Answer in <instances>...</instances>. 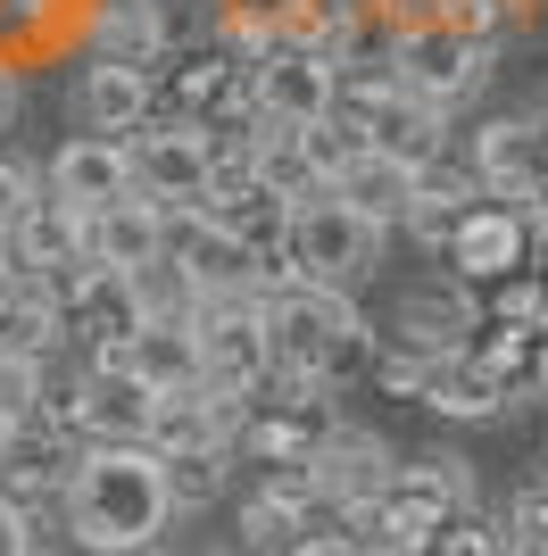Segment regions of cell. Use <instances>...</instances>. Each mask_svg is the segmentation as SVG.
<instances>
[{"instance_id":"1","label":"cell","mask_w":548,"mask_h":556,"mask_svg":"<svg viewBox=\"0 0 548 556\" xmlns=\"http://www.w3.org/2000/svg\"><path fill=\"white\" fill-rule=\"evenodd\" d=\"M175 473L159 441H84L67 473V540L84 556H150L159 532L175 523Z\"/></svg>"},{"instance_id":"2","label":"cell","mask_w":548,"mask_h":556,"mask_svg":"<svg viewBox=\"0 0 548 556\" xmlns=\"http://www.w3.org/2000/svg\"><path fill=\"white\" fill-rule=\"evenodd\" d=\"M266 332H274V374H349L365 349V316L341 282H299L274 275L266 282Z\"/></svg>"},{"instance_id":"3","label":"cell","mask_w":548,"mask_h":556,"mask_svg":"<svg viewBox=\"0 0 548 556\" xmlns=\"http://www.w3.org/2000/svg\"><path fill=\"white\" fill-rule=\"evenodd\" d=\"M383 241L390 232L374 225V216H358L341 200V191L324 184V191H308V200H291V225H283V275H299V282H358V275H374V257H383Z\"/></svg>"},{"instance_id":"4","label":"cell","mask_w":548,"mask_h":556,"mask_svg":"<svg viewBox=\"0 0 548 556\" xmlns=\"http://www.w3.org/2000/svg\"><path fill=\"white\" fill-rule=\"evenodd\" d=\"M225 184V141L200 116H159L134 134V191L159 208H208V191Z\"/></svg>"},{"instance_id":"5","label":"cell","mask_w":548,"mask_h":556,"mask_svg":"<svg viewBox=\"0 0 548 556\" xmlns=\"http://www.w3.org/2000/svg\"><path fill=\"white\" fill-rule=\"evenodd\" d=\"M341 100H349V59H333V50H316V42H283L266 67H250L258 125L308 134V125H324V116H341Z\"/></svg>"},{"instance_id":"6","label":"cell","mask_w":548,"mask_h":556,"mask_svg":"<svg viewBox=\"0 0 548 556\" xmlns=\"http://www.w3.org/2000/svg\"><path fill=\"white\" fill-rule=\"evenodd\" d=\"M349 116H358V134L383 150V159H408V166H440L449 150V109H433L424 92L399 84V67L383 75H349Z\"/></svg>"},{"instance_id":"7","label":"cell","mask_w":548,"mask_h":556,"mask_svg":"<svg viewBox=\"0 0 548 556\" xmlns=\"http://www.w3.org/2000/svg\"><path fill=\"white\" fill-rule=\"evenodd\" d=\"M208 349V382L233 391H274V332H266V291H233V300H200L191 316Z\"/></svg>"},{"instance_id":"8","label":"cell","mask_w":548,"mask_h":556,"mask_svg":"<svg viewBox=\"0 0 548 556\" xmlns=\"http://www.w3.org/2000/svg\"><path fill=\"white\" fill-rule=\"evenodd\" d=\"M159 399L134 374V357H84L75 374V432L84 441H150L159 432Z\"/></svg>"},{"instance_id":"9","label":"cell","mask_w":548,"mask_h":556,"mask_svg":"<svg viewBox=\"0 0 548 556\" xmlns=\"http://www.w3.org/2000/svg\"><path fill=\"white\" fill-rule=\"evenodd\" d=\"M390 67L408 92H424L433 109H457L465 92H482V75H490V50L465 42L449 17L440 25H415V34H390Z\"/></svg>"},{"instance_id":"10","label":"cell","mask_w":548,"mask_h":556,"mask_svg":"<svg viewBox=\"0 0 548 556\" xmlns=\"http://www.w3.org/2000/svg\"><path fill=\"white\" fill-rule=\"evenodd\" d=\"M465 166H474L482 200H507V208H532L548 191V134L532 116H490L465 141Z\"/></svg>"},{"instance_id":"11","label":"cell","mask_w":548,"mask_h":556,"mask_svg":"<svg viewBox=\"0 0 548 556\" xmlns=\"http://www.w3.org/2000/svg\"><path fill=\"white\" fill-rule=\"evenodd\" d=\"M482 332V307H474V282L449 275V282H415V291H399V307H390V349H415V357H449V349H474Z\"/></svg>"},{"instance_id":"12","label":"cell","mask_w":548,"mask_h":556,"mask_svg":"<svg viewBox=\"0 0 548 556\" xmlns=\"http://www.w3.org/2000/svg\"><path fill=\"white\" fill-rule=\"evenodd\" d=\"M175 250V208L159 200H109V208H84V266H109V275H141Z\"/></svg>"},{"instance_id":"13","label":"cell","mask_w":548,"mask_h":556,"mask_svg":"<svg viewBox=\"0 0 548 556\" xmlns=\"http://www.w3.org/2000/svg\"><path fill=\"white\" fill-rule=\"evenodd\" d=\"M532 208H507V200H482L465 225H457V241L440 250V266L465 282H507V275H524L532 266Z\"/></svg>"},{"instance_id":"14","label":"cell","mask_w":548,"mask_h":556,"mask_svg":"<svg viewBox=\"0 0 548 556\" xmlns=\"http://www.w3.org/2000/svg\"><path fill=\"white\" fill-rule=\"evenodd\" d=\"M50 200H67V208H109V200H134V141L116 134H75L50 150L42 166Z\"/></svg>"},{"instance_id":"15","label":"cell","mask_w":548,"mask_h":556,"mask_svg":"<svg viewBox=\"0 0 548 556\" xmlns=\"http://www.w3.org/2000/svg\"><path fill=\"white\" fill-rule=\"evenodd\" d=\"M75 125L134 141L141 125H159V75L125 67V59H91V67L75 75Z\"/></svg>"},{"instance_id":"16","label":"cell","mask_w":548,"mask_h":556,"mask_svg":"<svg viewBox=\"0 0 548 556\" xmlns=\"http://www.w3.org/2000/svg\"><path fill=\"white\" fill-rule=\"evenodd\" d=\"M308 465H316V482H324V515H333V523H349L365 498H383L390 473H399V457H390L374 432H349V424H341V432H333Z\"/></svg>"},{"instance_id":"17","label":"cell","mask_w":548,"mask_h":556,"mask_svg":"<svg viewBox=\"0 0 548 556\" xmlns=\"http://www.w3.org/2000/svg\"><path fill=\"white\" fill-rule=\"evenodd\" d=\"M424 407L433 416H457V424H482L499 416V407H515V382H507L499 366H490V349H449V357H433V374H424Z\"/></svg>"},{"instance_id":"18","label":"cell","mask_w":548,"mask_h":556,"mask_svg":"<svg viewBox=\"0 0 548 556\" xmlns=\"http://www.w3.org/2000/svg\"><path fill=\"white\" fill-rule=\"evenodd\" d=\"M84 34L91 59H125V67H159L175 50V25L159 0H84Z\"/></svg>"},{"instance_id":"19","label":"cell","mask_w":548,"mask_h":556,"mask_svg":"<svg viewBox=\"0 0 548 556\" xmlns=\"http://www.w3.org/2000/svg\"><path fill=\"white\" fill-rule=\"evenodd\" d=\"M349 200L358 216H374L383 232H399L408 225V208H415V191H424V166H408V159H383V150H365L358 166H349L341 184H333Z\"/></svg>"},{"instance_id":"20","label":"cell","mask_w":548,"mask_h":556,"mask_svg":"<svg viewBox=\"0 0 548 556\" xmlns=\"http://www.w3.org/2000/svg\"><path fill=\"white\" fill-rule=\"evenodd\" d=\"M482 208V184H474V166H424V191H415V208H408V225L399 232H415L424 250H449L457 241V225Z\"/></svg>"},{"instance_id":"21","label":"cell","mask_w":548,"mask_h":556,"mask_svg":"<svg viewBox=\"0 0 548 556\" xmlns=\"http://www.w3.org/2000/svg\"><path fill=\"white\" fill-rule=\"evenodd\" d=\"M125 357H134V374L150 391H200L208 382V349H200L191 325H141Z\"/></svg>"},{"instance_id":"22","label":"cell","mask_w":548,"mask_h":556,"mask_svg":"<svg viewBox=\"0 0 548 556\" xmlns=\"http://www.w3.org/2000/svg\"><path fill=\"white\" fill-rule=\"evenodd\" d=\"M308 515H316V507H299L291 490L258 482L250 498H241V548H250V556H291L299 540H308Z\"/></svg>"},{"instance_id":"23","label":"cell","mask_w":548,"mask_h":556,"mask_svg":"<svg viewBox=\"0 0 548 556\" xmlns=\"http://www.w3.org/2000/svg\"><path fill=\"white\" fill-rule=\"evenodd\" d=\"M233 465H241V448L233 441H208V448H166V473H175V507H216L233 490Z\"/></svg>"},{"instance_id":"24","label":"cell","mask_w":548,"mask_h":556,"mask_svg":"<svg viewBox=\"0 0 548 556\" xmlns=\"http://www.w3.org/2000/svg\"><path fill=\"white\" fill-rule=\"evenodd\" d=\"M42 382H50L42 357L0 349V424H25V416H34V407H42Z\"/></svg>"},{"instance_id":"25","label":"cell","mask_w":548,"mask_h":556,"mask_svg":"<svg viewBox=\"0 0 548 556\" xmlns=\"http://www.w3.org/2000/svg\"><path fill=\"white\" fill-rule=\"evenodd\" d=\"M499 532L515 540L524 556H548V482L507 490V515H499Z\"/></svg>"},{"instance_id":"26","label":"cell","mask_w":548,"mask_h":556,"mask_svg":"<svg viewBox=\"0 0 548 556\" xmlns=\"http://www.w3.org/2000/svg\"><path fill=\"white\" fill-rule=\"evenodd\" d=\"M415 556H499V523L474 507V515H457V523H440Z\"/></svg>"},{"instance_id":"27","label":"cell","mask_w":548,"mask_h":556,"mask_svg":"<svg viewBox=\"0 0 548 556\" xmlns=\"http://www.w3.org/2000/svg\"><path fill=\"white\" fill-rule=\"evenodd\" d=\"M42 200H50V184L34 175V166H25V159H0V232H17Z\"/></svg>"},{"instance_id":"28","label":"cell","mask_w":548,"mask_h":556,"mask_svg":"<svg viewBox=\"0 0 548 556\" xmlns=\"http://www.w3.org/2000/svg\"><path fill=\"white\" fill-rule=\"evenodd\" d=\"M449 25L465 34V42H482V50H490V42L507 34V0H449Z\"/></svg>"},{"instance_id":"29","label":"cell","mask_w":548,"mask_h":556,"mask_svg":"<svg viewBox=\"0 0 548 556\" xmlns=\"http://www.w3.org/2000/svg\"><path fill=\"white\" fill-rule=\"evenodd\" d=\"M374 17H383L390 34H415V25H440V17H449V0H374Z\"/></svg>"},{"instance_id":"30","label":"cell","mask_w":548,"mask_h":556,"mask_svg":"<svg viewBox=\"0 0 548 556\" xmlns=\"http://www.w3.org/2000/svg\"><path fill=\"white\" fill-rule=\"evenodd\" d=\"M291 556H374V548H365L358 532H308V540H299Z\"/></svg>"},{"instance_id":"31","label":"cell","mask_w":548,"mask_h":556,"mask_svg":"<svg viewBox=\"0 0 548 556\" xmlns=\"http://www.w3.org/2000/svg\"><path fill=\"white\" fill-rule=\"evenodd\" d=\"M0 556H34V523L17 507H0Z\"/></svg>"},{"instance_id":"32","label":"cell","mask_w":548,"mask_h":556,"mask_svg":"<svg viewBox=\"0 0 548 556\" xmlns=\"http://www.w3.org/2000/svg\"><path fill=\"white\" fill-rule=\"evenodd\" d=\"M9 109H17V84H9V67H0V125H9Z\"/></svg>"},{"instance_id":"33","label":"cell","mask_w":548,"mask_h":556,"mask_svg":"<svg viewBox=\"0 0 548 556\" xmlns=\"http://www.w3.org/2000/svg\"><path fill=\"white\" fill-rule=\"evenodd\" d=\"M324 9H349V17H365V9H374V0H324Z\"/></svg>"}]
</instances>
